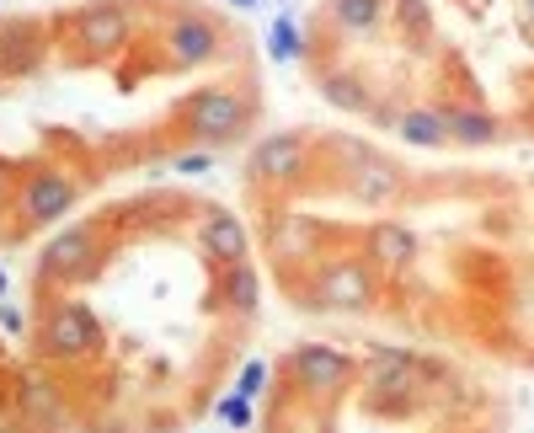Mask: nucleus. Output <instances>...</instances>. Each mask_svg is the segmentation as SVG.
Returning a JSON list of instances; mask_svg holds the SVG:
<instances>
[{"label":"nucleus","instance_id":"f257e3e1","mask_svg":"<svg viewBox=\"0 0 534 433\" xmlns=\"http://www.w3.org/2000/svg\"><path fill=\"white\" fill-rule=\"evenodd\" d=\"M187 129H193L203 145H219V139H235L246 129V102L241 91L230 86H203L187 97Z\"/></svg>","mask_w":534,"mask_h":433},{"label":"nucleus","instance_id":"f03ea898","mask_svg":"<svg viewBox=\"0 0 534 433\" xmlns=\"http://www.w3.org/2000/svg\"><path fill=\"white\" fill-rule=\"evenodd\" d=\"M102 343V327L97 316L86 311V305L65 300L59 311H49V321H43V348L54 353V359H81V353H91Z\"/></svg>","mask_w":534,"mask_h":433},{"label":"nucleus","instance_id":"7ed1b4c3","mask_svg":"<svg viewBox=\"0 0 534 433\" xmlns=\"http://www.w3.org/2000/svg\"><path fill=\"white\" fill-rule=\"evenodd\" d=\"M70 204H75V177L70 172L43 166V172L27 177V188H22L27 225H49V220H59V214H70Z\"/></svg>","mask_w":534,"mask_h":433},{"label":"nucleus","instance_id":"20e7f679","mask_svg":"<svg viewBox=\"0 0 534 433\" xmlns=\"http://www.w3.org/2000/svg\"><path fill=\"white\" fill-rule=\"evenodd\" d=\"M316 295H321V305H332V311H364V305L374 300V278H369L364 262L342 257V262H332V268L321 273Z\"/></svg>","mask_w":534,"mask_h":433},{"label":"nucleus","instance_id":"39448f33","mask_svg":"<svg viewBox=\"0 0 534 433\" xmlns=\"http://www.w3.org/2000/svg\"><path fill=\"white\" fill-rule=\"evenodd\" d=\"M294 380L305 385V391H342V385L353 380V364H348V353H337V348H321V343H305V348H294Z\"/></svg>","mask_w":534,"mask_h":433},{"label":"nucleus","instance_id":"423d86ee","mask_svg":"<svg viewBox=\"0 0 534 433\" xmlns=\"http://www.w3.org/2000/svg\"><path fill=\"white\" fill-rule=\"evenodd\" d=\"M43 268H49L54 278H86L91 268H97V236H91L86 225L59 230V236L43 246Z\"/></svg>","mask_w":534,"mask_h":433},{"label":"nucleus","instance_id":"0eeeda50","mask_svg":"<svg viewBox=\"0 0 534 433\" xmlns=\"http://www.w3.org/2000/svg\"><path fill=\"white\" fill-rule=\"evenodd\" d=\"M300 172H305V139L300 134H267L251 150V177H262V182H294Z\"/></svg>","mask_w":534,"mask_h":433},{"label":"nucleus","instance_id":"6e6552de","mask_svg":"<svg viewBox=\"0 0 534 433\" xmlns=\"http://www.w3.org/2000/svg\"><path fill=\"white\" fill-rule=\"evenodd\" d=\"M198 241H203V252L219 257L225 268L230 262H246V252H251V236H246V225L235 220V214H203Z\"/></svg>","mask_w":534,"mask_h":433},{"label":"nucleus","instance_id":"1a4fd4ad","mask_svg":"<svg viewBox=\"0 0 534 433\" xmlns=\"http://www.w3.org/2000/svg\"><path fill=\"white\" fill-rule=\"evenodd\" d=\"M166 49L177 65H203V59L219 54V33H214V22H203V17H182L166 33Z\"/></svg>","mask_w":534,"mask_h":433},{"label":"nucleus","instance_id":"9d476101","mask_svg":"<svg viewBox=\"0 0 534 433\" xmlns=\"http://www.w3.org/2000/svg\"><path fill=\"white\" fill-rule=\"evenodd\" d=\"M348 188L358 204H396V193H401V172L390 161L380 156H364L353 166V177H348Z\"/></svg>","mask_w":534,"mask_h":433},{"label":"nucleus","instance_id":"9b49d317","mask_svg":"<svg viewBox=\"0 0 534 433\" xmlns=\"http://www.w3.org/2000/svg\"><path fill=\"white\" fill-rule=\"evenodd\" d=\"M369 262H380V268H412L417 262V236L396 220H380L369 230Z\"/></svg>","mask_w":534,"mask_h":433},{"label":"nucleus","instance_id":"f8f14e48","mask_svg":"<svg viewBox=\"0 0 534 433\" xmlns=\"http://www.w3.org/2000/svg\"><path fill=\"white\" fill-rule=\"evenodd\" d=\"M81 43L97 54L123 49V43H129V17H123L118 6H86L81 11Z\"/></svg>","mask_w":534,"mask_h":433},{"label":"nucleus","instance_id":"ddd939ff","mask_svg":"<svg viewBox=\"0 0 534 433\" xmlns=\"http://www.w3.org/2000/svg\"><path fill=\"white\" fill-rule=\"evenodd\" d=\"M219 300H225L230 311H241V316L257 311V300H262V278H257V268H251V262H230L225 278H219Z\"/></svg>","mask_w":534,"mask_h":433},{"label":"nucleus","instance_id":"4468645a","mask_svg":"<svg viewBox=\"0 0 534 433\" xmlns=\"http://www.w3.org/2000/svg\"><path fill=\"white\" fill-rule=\"evenodd\" d=\"M374 385H380L385 396L412 391V385H417V359H412V353H390V348H380V353H374Z\"/></svg>","mask_w":534,"mask_h":433},{"label":"nucleus","instance_id":"2eb2a0df","mask_svg":"<svg viewBox=\"0 0 534 433\" xmlns=\"http://www.w3.org/2000/svg\"><path fill=\"white\" fill-rule=\"evenodd\" d=\"M401 139H412V145H444L449 139V123L444 113H428V107H417V113H401Z\"/></svg>","mask_w":534,"mask_h":433},{"label":"nucleus","instance_id":"dca6fc26","mask_svg":"<svg viewBox=\"0 0 534 433\" xmlns=\"http://www.w3.org/2000/svg\"><path fill=\"white\" fill-rule=\"evenodd\" d=\"M444 123H449L454 139H465V145H486V139H497V123L486 118V113H470V107H460V113H444Z\"/></svg>","mask_w":534,"mask_h":433},{"label":"nucleus","instance_id":"f3484780","mask_svg":"<svg viewBox=\"0 0 534 433\" xmlns=\"http://www.w3.org/2000/svg\"><path fill=\"white\" fill-rule=\"evenodd\" d=\"M380 11H385V0H332V17L342 27H353V33L374 27V22H380Z\"/></svg>","mask_w":534,"mask_h":433},{"label":"nucleus","instance_id":"a211bd4d","mask_svg":"<svg viewBox=\"0 0 534 433\" xmlns=\"http://www.w3.org/2000/svg\"><path fill=\"white\" fill-rule=\"evenodd\" d=\"M326 97H332L337 107H364V102H369V97H364V86L348 81V75H332V81H326Z\"/></svg>","mask_w":534,"mask_h":433},{"label":"nucleus","instance_id":"6ab92c4d","mask_svg":"<svg viewBox=\"0 0 534 433\" xmlns=\"http://www.w3.org/2000/svg\"><path fill=\"white\" fill-rule=\"evenodd\" d=\"M294 54H300V33H294V22L284 17L273 27V59H294Z\"/></svg>","mask_w":534,"mask_h":433},{"label":"nucleus","instance_id":"aec40b11","mask_svg":"<svg viewBox=\"0 0 534 433\" xmlns=\"http://www.w3.org/2000/svg\"><path fill=\"white\" fill-rule=\"evenodd\" d=\"M262 380H267V364H262V359H251V364L241 369V385H235V396H241V401H251V396L262 391Z\"/></svg>","mask_w":534,"mask_h":433},{"label":"nucleus","instance_id":"412c9836","mask_svg":"<svg viewBox=\"0 0 534 433\" xmlns=\"http://www.w3.org/2000/svg\"><path fill=\"white\" fill-rule=\"evenodd\" d=\"M219 417H225V423H235V428H246V423H251V407H246L241 396H225V401H219Z\"/></svg>","mask_w":534,"mask_h":433},{"label":"nucleus","instance_id":"4be33fe9","mask_svg":"<svg viewBox=\"0 0 534 433\" xmlns=\"http://www.w3.org/2000/svg\"><path fill=\"white\" fill-rule=\"evenodd\" d=\"M278 246H289V252H294V246H300V225H294V220H289L284 230H278Z\"/></svg>","mask_w":534,"mask_h":433},{"label":"nucleus","instance_id":"5701e85b","mask_svg":"<svg viewBox=\"0 0 534 433\" xmlns=\"http://www.w3.org/2000/svg\"><path fill=\"white\" fill-rule=\"evenodd\" d=\"M203 166H209L203 156H182V161H177V172H203Z\"/></svg>","mask_w":534,"mask_h":433},{"label":"nucleus","instance_id":"b1692460","mask_svg":"<svg viewBox=\"0 0 534 433\" xmlns=\"http://www.w3.org/2000/svg\"><path fill=\"white\" fill-rule=\"evenodd\" d=\"M230 6H257V0H230Z\"/></svg>","mask_w":534,"mask_h":433},{"label":"nucleus","instance_id":"393cba45","mask_svg":"<svg viewBox=\"0 0 534 433\" xmlns=\"http://www.w3.org/2000/svg\"><path fill=\"white\" fill-rule=\"evenodd\" d=\"M524 6H529V17H534V0H524Z\"/></svg>","mask_w":534,"mask_h":433}]
</instances>
